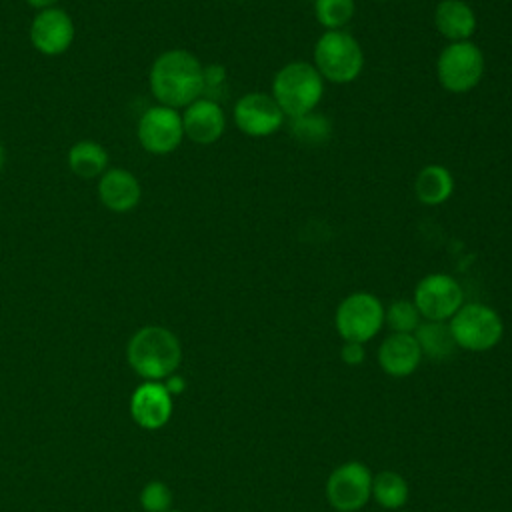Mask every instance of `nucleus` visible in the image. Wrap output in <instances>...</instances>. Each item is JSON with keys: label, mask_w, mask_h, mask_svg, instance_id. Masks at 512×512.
I'll list each match as a JSON object with an SVG mask.
<instances>
[{"label": "nucleus", "mask_w": 512, "mask_h": 512, "mask_svg": "<svg viewBox=\"0 0 512 512\" xmlns=\"http://www.w3.org/2000/svg\"><path fill=\"white\" fill-rule=\"evenodd\" d=\"M32 8H38V10H44V8H52L58 0H26Z\"/></svg>", "instance_id": "nucleus-29"}, {"label": "nucleus", "mask_w": 512, "mask_h": 512, "mask_svg": "<svg viewBox=\"0 0 512 512\" xmlns=\"http://www.w3.org/2000/svg\"><path fill=\"white\" fill-rule=\"evenodd\" d=\"M166 512H180V510H166Z\"/></svg>", "instance_id": "nucleus-31"}, {"label": "nucleus", "mask_w": 512, "mask_h": 512, "mask_svg": "<svg viewBox=\"0 0 512 512\" xmlns=\"http://www.w3.org/2000/svg\"><path fill=\"white\" fill-rule=\"evenodd\" d=\"M420 312L410 300H396L384 310V322L396 334H412L420 326Z\"/></svg>", "instance_id": "nucleus-24"}, {"label": "nucleus", "mask_w": 512, "mask_h": 512, "mask_svg": "<svg viewBox=\"0 0 512 512\" xmlns=\"http://www.w3.org/2000/svg\"><path fill=\"white\" fill-rule=\"evenodd\" d=\"M336 330L346 342L364 344L384 324V306L370 292H352L336 308Z\"/></svg>", "instance_id": "nucleus-7"}, {"label": "nucleus", "mask_w": 512, "mask_h": 512, "mask_svg": "<svg viewBox=\"0 0 512 512\" xmlns=\"http://www.w3.org/2000/svg\"><path fill=\"white\" fill-rule=\"evenodd\" d=\"M414 306L420 316L434 322L450 320L464 304L460 282L444 272L426 274L414 288Z\"/></svg>", "instance_id": "nucleus-8"}, {"label": "nucleus", "mask_w": 512, "mask_h": 512, "mask_svg": "<svg viewBox=\"0 0 512 512\" xmlns=\"http://www.w3.org/2000/svg\"><path fill=\"white\" fill-rule=\"evenodd\" d=\"M312 64L324 82L350 84L364 68V50L348 30H324L314 44Z\"/></svg>", "instance_id": "nucleus-4"}, {"label": "nucleus", "mask_w": 512, "mask_h": 512, "mask_svg": "<svg viewBox=\"0 0 512 512\" xmlns=\"http://www.w3.org/2000/svg\"><path fill=\"white\" fill-rule=\"evenodd\" d=\"M476 24V14L464 0H440L434 8V28L448 42L470 40Z\"/></svg>", "instance_id": "nucleus-17"}, {"label": "nucleus", "mask_w": 512, "mask_h": 512, "mask_svg": "<svg viewBox=\"0 0 512 512\" xmlns=\"http://www.w3.org/2000/svg\"><path fill=\"white\" fill-rule=\"evenodd\" d=\"M226 80V70L222 66H208L204 68V90L220 86Z\"/></svg>", "instance_id": "nucleus-27"}, {"label": "nucleus", "mask_w": 512, "mask_h": 512, "mask_svg": "<svg viewBox=\"0 0 512 512\" xmlns=\"http://www.w3.org/2000/svg\"><path fill=\"white\" fill-rule=\"evenodd\" d=\"M372 496L380 506L396 510L408 500V484L400 474L386 470L372 478Z\"/></svg>", "instance_id": "nucleus-22"}, {"label": "nucleus", "mask_w": 512, "mask_h": 512, "mask_svg": "<svg viewBox=\"0 0 512 512\" xmlns=\"http://www.w3.org/2000/svg\"><path fill=\"white\" fill-rule=\"evenodd\" d=\"M2 168H4V146L0 144V172H2Z\"/></svg>", "instance_id": "nucleus-30"}, {"label": "nucleus", "mask_w": 512, "mask_h": 512, "mask_svg": "<svg viewBox=\"0 0 512 512\" xmlns=\"http://www.w3.org/2000/svg\"><path fill=\"white\" fill-rule=\"evenodd\" d=\"M414 338L420 346L422 356H428L432 360H444L456 350V342L446 322H420V326L414 330Z\"/></svg>", "instance_id": "nucleus-19"}, {"label": "nucleus", "mask_w": 512, "mask_h": 512, "mask_svg": "<svg viewBox=\"0 0 512 512\" xmlns=\"http://www.w3.org/2000/svg\"><path fill=\"white\" fill-rule=\"evenodd\" d=\"M270 94L286 118H296L316 110L324 96V78L312 62L294 60L274 74Z\"/></svg>", "instance_id": "nucleus-3"}, {"label": "nucleus", "mask_w": 512, "mask_h": 512, "mask_svg": "<svg viewBox=\"0 0 512 512\" xmlns=\"http://www.w3.org/2000/svg\"><path fill=\"white\" fill-rule=\"evenodd\" d=\"M68 166L80 178H96L108 168V152L94 140H80L68 150Z\"/></svg>", "instance_id": "nucleus-20"}, {"label": "nucleus", "mask_w": 512, "mask_h": 512, "mask_svg": "<svg viewBox=\"0 0 512 512\" xmlns=\"http://www.w3.org/2000/svg\"><path fill=\"white\" fill-rule=\"evenodd\" d=\"M456 346L472 352H484L496 346L504 334L500 314L480 302L462 304L448 322Z\"/></svg>", "instance_id": "nucleus-6"}, {"label": "nucleus", "mask_w": 512, "mask_h": 512, "mask_svg": "<svg viewBox=\"0 0 512 512\" xmlns=\"http://www.w3.org/2000/svg\"><path fill=\"white\" fill-rule=\"evenodd\" d=\"M288 128L290 134L304 144H324L332 136L330 118L318 110H312L296 118H288Z\"/></svg>", "instance_id": "nucleus-21"}, {"label": "nucleus", "mask_w": 512, "mask_h": 512, "mask_svg": "<svg viewBox=\"0 0 512 512\" xmlns=\"http://www.w3.org/2000/svg\"><path fill=\"white\" fill-rule=\"evenodd\" d=\"M184 136L196 144H214L226 130V114L216 100L198 98L184 108Z\"/></svg>", "instance_id": "nucleus-14"}, {"label": "nucleus", "mask_w": 512, "mask_h": 512, "mask_svg": "<svg viewBox=\"0 0 512 512\" xmlns=\"http://www.w3.org/2000/svg\"><path fill=\"white\" fill-rule=\"evenodd\" d=\"M354 12V0H314V16L324 30H346Z\"/></svg>", "instance_id": "nucleus-23"}, {"label": "nucleus", "mask_w": 512, "mask_h": 512, "mask_svg": "<svg viewBox=\"0 0 512 512\" xmlns=\"http://www.w3.org/2000/svg\"><path fill=\"white\" fill-rule=\"evenodd\" d=\"M128 364L146 380H162L174 374L182 360V346L176 334L164 326H144L126 346Z\"/></svg>", "instance_id": "nucleus-2"}, {"label": "nucleus", "mask_w": 512, "mask_h": 512, "mask_svg": "<svg viewBox=\"0 0 512 512\" xmlns=\"http://www.w3.org/2000/svg\"><path fill=\"white\" fill-rule=\"evenodd\" d=\"M98 196L112 212L132 210L142 196L138 178L124 168H108L98 182Z\"/></svg>", "instance_id": "nucleus-15"}, {"label": "nucleus", "mask_w": 512, "mask_h": 512, "mask_svg": "<svg viewBox=\"0 0 512 512\" xmlns=\"http://www.w3.org/2000/svg\"><path fill=\"white\" fill-rule=\"evenodd\" d=\"M232 118L236 128L250 138H266L278 132L286 120L284 112L266 92H248L234 104Z\"/></svg>", "instance_id": "nucleus-9"}, {"label": "nucleus", "mask_w": 512, "mask_h": 512, "mask_svg": "<svg viewBox=\"0 0 512 512\" xmlns=\"http://www.w3.org/2000/svg\"><path fill=\"white\" fill-rule=\"evenodd\" d=\"M326 496L338 512H356L372 496V476L362 462H346L338 466L328 482Z\"/></svg>", "instance_id": "nucleus-10"}, {"label": "nucleus", "mask_w": 512, "mask_h": 512, "mask_svg": "<svg viewBox=\"0 0 512 512\" xmlns=\"http://www.w3.org/2000/svg\"><path fill=\"white\" fill-rule=\"evenodd\" d=\"M170 504H172V492L160 480L148 482L140 492V506L146 512H166L170 510Z\"/></svg>", "instance_id": "nucleus-25"}, {"label": "nucleus", "mask_w": 512, "mask_h": 512, "mask_svg": "<svg viewBox=\"0 0 512 512\" xmlns=\"http://www.w3.org/2000/svg\"><path fill=\"white\" fill-rule=\"evenodd\" d=\"M454 192V176L442 164H426L414 178L416 200L424 206H440Z\"/></svg>", "instance_id": "nucleus-18"}, {"label": "nucleus", "mask_w": 512, "mask_h": 512, "mask_svg": "<svg viewBox=\"0 0 512 512\" xmlns=\"http://www.w3.org/2000/svg\"><path fill=\"white\" fill-rule=\"evenodd\" d=\"M130 414L138 426L158 430L170 420L172 396L164 384L148 380L134 390L130 398Z\"/></svg>", "instance_id": "nucleus-13"}, {"label": "nucleus", "mask_w": 512, "mask_h": 512, "mask_svg": "<svg viewBox=\"0 0 512 512\" xmlns=\"http://www.w3.org/2000/svg\"><path fill=\"white\" fill-rule=\"evenodd\" d=\"M74 40V22L62 8L40 10L30 26V42L44 56H58Z\"/></svg>", "instance_id": "nucleus-12"}, {"label": "nucleus", "mask_w": 512, "mask_h": 512, "mask_svg": "<svg viewBox=\"0 0 512 512\" xmlns=\"http://www.w3.org/2000/svg\"><path fill=\"white\" fill-rule=\"evenodd\" d=\"M164 386H166V390L170 392V396H172V394H180V392L184 390V378H180V376H168V382H166Z\"/></svg>", "instance_id": "nucleus-28"}, {"label": "nucleus", "mask_w": 512, "mask_h": 512, "mask_svg": "<svg viewBox=\"0 0 512 512\" xmlns=\"http://www.w3.org/2000/svg\"><path fill=\"white\" fill-rule=\"evenodd\" d=\"M136 132L142 148L150 154H170L184 138L182 116L176 108L152 106L140 116Z\"/></svg>", "instance_id": "nucleus-11"}, {"label": "nucleus", "mask_w": 512, "mask_h": 512, "mask_svg": "<svg viewBox=\"0 0 512 512\" xmlns=\"http://www.w3.org/2000/svg\"><path fill=\"white\" fill-rule=\"evenodd\" d=\"M150 90L162 106L186 108L204 92V66L188 50H166L150 68Z\"/></svg>", "instance_id": "nucleus-1"}, {"label": "nucleus", "mask_w": 512, "mask_h": 512, "mask_svg": "<svg viewBox=\"0 0 512 512\" xmlns=\"http://www.w3.org/2000/svg\"><path fill=\"white\" fill-rule=\"evenodd\" d=\"M340 356H342V360H344L346 364L356 366V364H360V362L364 360V348H362V344H358V342H346V344L342 346Z\"/></svg>", "instance_id": "nucleus-26"}, {"label": "nucleus", "mask_w": 512, "mask_h": 512, "mask_svg": "<svg viewBox=\"0 0 512 512\" xmlns=\"http://www.w3.org/2000/svg\"><path fill=\"white\" fill-rule=\"evenodd\" d=\"M486 60L472 40L448 42L436 58V78L446 92L466 94L474 90L484 76Z\"/></svg>", "instance_id": "nucleus-5"}, {"label": "nucleus", "mask_w": 512, "mask_h": 512, "mask_svg": "<svg viewBox=\"0 0 512 512\" xmlns=\"http://www.w3.org/2000/svg\"><path fill=\"white\" fill-rule=\"evenodd\" d=\"M422 360L420 346L414 334H396L386 336L378 348V362L382 370L390 376H408L412 374Z\"/></svg>", "instance_id": "nucleus-16"}]
</instances>
